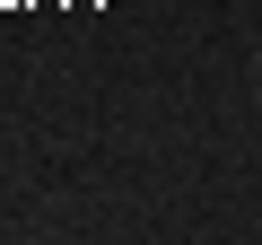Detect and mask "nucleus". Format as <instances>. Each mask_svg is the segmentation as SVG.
Instances as JSON below:
<instances>
[{"instance_id": "1", "label": "nucleus", "mask_w": 262, "mask_h": 245, "mask_svg": "<svg viewBox=\"0 0 262 245\" xmlns=\"http://www.w3.org/2000/svg\"><path fill=\"white\" fill-rule=\"evenodd\" d=\"M253 70H262V53H253Z\"/></svg>"}]
</instances>
